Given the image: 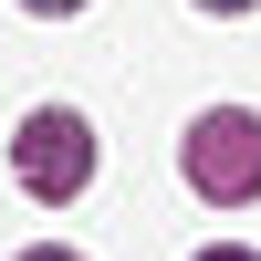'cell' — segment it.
I'll list each match as a JSON object with an SVG mask.
<instances>
[{
  "label": "cell",
  "mask_w": 261,
  "mask_h": 261,
  "mask_svg": "<svg viewBox=\"0 0 261 261\" xmlns=\"http://www.w3.org/2000/svg\"><path fill=\"white\" fill-rule=\"evenodd\" d=\"M188 188L220 209L261 199V115H241V105H209L199 125H188Z\"/></svg>",
  "instance_id": "6da1fadb"
},
{
  "label": "cell",
  "mask_w": 261,
  "mask_h": 261,
  "mask_svg": "<svg viewBox=\"0 0 261 261\" xmlns=\"http://www.w3.org/2000/svg\"><path fill=\"white\" fill-rule=\"evenodd\" d=\"M11 167H21V188H32V199H84V188H94V125L84 115H63V105H42L32 125H21V146H11Z\"/></svg>",
  "instance_id": "7a4b0ae2"
},
{
  "label": "cell",
  "mask_w": 261,
  "mask_h": 261,
  "mask_svg": "<svg viewBox=\"0 0 261 261\" xmlns=\"http://www.w3.org/2000/svg\"><path fill=\"white\" fill-rule=\"evenodd\" d=\"M21 261H84V251H21Z\"/></svg>",
  "instance_id": "3957f363"
},
{
  "label": "cell",
  "mask_w": 261,
  "mask_h": 261,
  "mask_svg": "<svg viewBox=\"0 0 261 261\" xmlns=\"http://www.w3.org/2000/svg\"><path fill=\"white\" fill-rule=\"evenodd\" d=\"M199 261H261V251H199Z\"/></svg>",
  "instance_id": "277c9868"
},
{
  "label": "cell",
  "mask_w": 261,
  "mask_h": 261,
  "mask_svg": "<svg viewBox=\"0 0 261 261\" xmlns=\"http://www.w3.org/2000/svg\"><path fill=\"white\" fill-rule=\"evenodd\" d=\"M199 11H251V0H199Z\"/></svg>",
  "instance_id": "5b68a950"
},
{
  "label": "cell",
  "mask_w": 261,
  "mask_h": 261,
  "mask_svg": "<svg viewBox=\"0 0 261 261\" xmlns=\"http://www.w3.org/2000/svg\"><path fill=\"white\" fill-rule=\"evenodd\" d=\"M32 11H84V0H32Z\"/></svg>",
  "instance_id": "8992f818"
}]
</instances>
